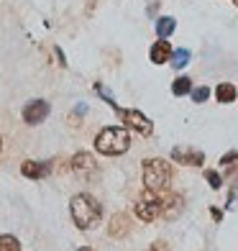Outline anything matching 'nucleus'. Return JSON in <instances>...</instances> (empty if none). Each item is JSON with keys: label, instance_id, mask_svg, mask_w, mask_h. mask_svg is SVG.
<instances>
[{"label": "nucleus", "instance_id": "obj_1", "mask_svg": "<svg viewBox=\"0 0 238 251\" xmlns=\"http://www.w3.org/2000/svg\"><path fill=\"white\" fill-rule=\"evenodd\" d=\"M70 210H72V221L79 231H90V228H95L100 223V218H103L100 202L93 195H87V192H79V195L72 198Z\"/></svg>", "mask_w": 238, "mask_h": 251}, {"label": "nucleus", "instance_id": "obj_2", "mask_svg": "<svg viewBox=\"0 0 238 251\" xmlns=\"http://www.w3.org/2000/svg\"><path fill=\"white\" fill-rule=\"evenodd\" d=\"M128 146H131V136L123 126H108L95 139V149L105 156H120L128 151Z\"/></svg>", "mask_w": 238, "mask_h": 251}, {"label": "nucleus", "instance_id": "obj_3", "mask_svg": "<svg viewBox=\"0 0 238 251\" xmlns=\"http://www.w3.org/2000/svg\"><path fill=\"white\" fill-rule=\"evenodd\" d=\"M169 179H172V167H169L164 159H146L143 162V185L146 190L162 192L169 187Z\"/></svg>", "mask_w": 238, "mask_h": 251}, {"label": "nucleus", "instance_id": "obj_4", "mask_svg": "<svg viewBox=\"0 0 238 251\" xmlns=\"http://www.w3.org/2000/svg\"><path fill=\"white\" fill-rule=\"evenodd\" d=\"M133 210H136V215H139L141 221H156L159 215H162L164 210H167V200L159 195V192H154V190H146L143 195L136 200V205H133Z\"/></svg>", "mask_w": 238, "mask_h": 251}, {"label": "nucleus", "instance_id": "obj_5", "mask_svg": "<svg viewBox=\"0 0 238 251\" xmlns=\"http://www.w3.org/2000/svg\"><path fill=\"white\" fill-rule=\"evenodd\" d=\"M172 159L177 164H185V167H200L205 162V154L195 146H174L172 149Z\"/></svg>", "mask_w": 238, "mask_h": 251}, {"label": "nucleus", "instance_id": "obj_6", "mask_svg": "<svg viewBox=\"0 0 238 251\" xmlns=\"http://www.w3.org/2000/svg\"><path fill=\"white\" fill-rule=\"evenodd\" d=\"M116 113L123 118V123L128 126V128H133V131H139V133H151V121L143 116V113H139V110H120V108H116Z\"/></svg>", "mask_w": 238, "mask_h": 251}, {"label": "nucleus", "instance_id": "obj_7", "mask_svg": "<svg viewBox=\"0 0 238 251\" xmlns=\"http://www.w3.org/2000/svg\"><path fill=\"white\" fill-rule=\"evenodd\" d=\"M49 113H51V105L47 100H31V102H26V108H24V121L28 126H39Z\"/></svg>", "mask_w": 238, "mask_h": 251}, {"label": "nucleus", "instance_id": "obj_8", "mask_svg": "<svg viewBox=\"0 0 238 251\" xmlns=\"http://www.w3.org/2000/svg\"><path fill=\"white\" fill-rule=\"evenodd\" d=\"M51 172V164L49 162H24L21 164V175L28 177V179H41Z\"/></svg>", "mask_w": 238, "mask_h": 251}, {"label": "nucleus", "instance_id": "obj_9", "mask_svg": "<svg viewBox=\"0 0 238 251\" xmlns=\"http://www.w3.org/2000/svg\"><path fill=\"white\" fill-rule=\"evenodd\" d=\"M128 231H131V226H128V215H123V213L113 215V218H110V228H108V233H110V236H116V238H123V236H128Z\"/></svg>", "mask_w": 238, "mask_h": 251}, {"label": "nucleus", "instance_id": "obj_10", "mask_svg": "<svg viewBox=\"0 0 238 251\" xmlns=\"http://www.w3.org/2000/svg\"><path fill=\"white\" fill-rule=\"evenodd\" d=\"M169 56H172V47H169V41H156L154 47H151V62L154 64H164L169 62Z\"/></svg>", "mask_w": 238, "mask_h": 251}, {"label": "nucleus", "instance_id": "obj_11", "mask_svg": "<svg viewBox=\"0 0 238 251\" xmlns=\"http://www.w3.org/2000/svg\"><path fill=\"white\" fill-rule=\"evenodd\" d=\"M215 98H218V102H233L238 98V90L231 82H220L218 87H215Z\"/></svg>", "mask_w": 238, "mask_h": 251}, {"label": "nucleus", "instance_id": "obj_12", "mask_svg": "<svg viewBox=\"0 0 238 251\" xmlns=\"http://www.w3.org/2000/svg\"><path fill=\"white\" fill-rule=\"evenodd\" d=\"M174 28H177V21L172 18V16H162L156 21V36L159 39H167V36H172L174 33Z\"/></svg>", "mask_w": 238, "mask_h": 251}, {"label": "nucleus", "instance_id": "obj_13", "mask_svg": "<svg viewBox=\"0 0 238 251\" xmlns=\"http://www.w3.org/2000/svg\"><path fill=\"white\" fill-rule=\"evenodd\" d=\"M72 167L79 169V172H85V169H93V167H95V159H93V154L79 151V154H74V159H72Z\"/></svg>", "mask_w": 238, "mask_h": 251}, {"label": "nucleus", "instance_id": "obj_14", "mask_svg": "<svg viewBox=\"0 0 238 251\" xmlns=\"http://www.w3.org/2000/svg\"><path fill=\"white\" fill-rule=\"evenodd\" d=\"M169 64H172L174 70H182V67H187V64H190V51H187V49L172 51V56H169Z\"/></svg>", "mask_w": 238, "mask_h": 251}, {"label": "nucleus", "instance_id": "obj_15", "mask_svg": "<svg viewBox=\"0 0 238 251\" xmlns=\"http://www.w3.org/2000/svg\"><path fill=\"white\" fill-rule=\"evenodd\" d=\"M190 90H192V79H190V77H177V79H174L172 93H174L177 98H179V95H187Z\"/></svg>", "mask_w": 238, "mask_h": 251}, {"label": "nucleus", "instance_id": "obj_16", "mask_svg": "<svg viewBox=\"0 0 238 251\" xmlns=\"http://www.w3.org/2000/svg\"><path fill=\"white\" fill-rule=\"evenodd\" d=\"M0 251H21L18 238L10 236V233H3V236H0Z\"/></svg>", "mask_w": 238, "mask_h": 251}, {"label": "nucleus", "instance_id": "obj_17", "mask_svg": "<svg viewBox=\"0 0 238 251\" xmlns=\"http://www.w3.org/2000/svg\"><path fill=\"white\" fill-rule=\"evenodd\" d=\"M95 90H97V95H100V98H103V100L108 102V105H110V108H118V105H116V98H113V95H110V93H108V90H105L103 85H100V82H95Z\"/></svg>", "mask_w": 238, "mask_h": 251}, {"label": "nucleus", "instance_id": "obj_18", "mask_svg": "<svg viewBox=\"0 0 238 251\" xmlns=\"http://www.w3.org/2000/svg\"><path fill=\"white\" fill-rule=\"evenodd\" d=\"M190 93H192V100H195V102H205L210 98V90L208 87H197V90H190Z\"/></svg>", "mask_w": 238, "mask_h": 251}, {"label": "nucleus", "instance_id": "obj_19", "mask_svg": "<svg viewBox=\"0 0 238 251\" xmlns=\"http://www.w3.org/2000/svg\"><path fill=\"white\" fill-rule=\"evenodd\" d=\"M205 179L210 182L213 190H220V187H223V177H220L218 172H205Z\"/></svg>", "mask_w": 238, "mask_h": 251}, {"label": "nucleus", "instance_id": "obj_20", "mask_svg": "<svg viewBox=\"0 0 238 251\" xmlns=\"http://www.w3.org/2000/svg\"><path fill=\"white\" fill-rule=\"evenodd\" d=\"M231 162H238V149H233V151H228L223 159H220V164H231Z\"/></svg>", "mask_w": 238, "mask_h": 251}, {"label": "nucleus", "instance_id": "obj_21", "mask_svg": "<svg viewBox=\"0 0 238 251\" xmlns=\"http://www.w3.org/2000/svg\"><path fill=\"white\" fill-rule=\"evenodd\" d=\"M146 251H169V246H167L164 241H159V244H151V246L146 249Z\"/></svg>", "mask_w": 238, "mask_h": 251}, {"label": "nucleus", "instance_id": "obj_22", "mask_svg": "<svg viewBox=\"0 0 238 251\" xmlns=\"http://www.w3.org/2000/svg\"><path fill=\"white\" fill-rule=\"evenodd\" d=\"M210 213H213V218H218V221H220V218H223V213H220V210H218V208H210Z\"/></svg>", "mask_w": 238, "mask_h": 251}, {"label": "nucleus", "instance_id": "obj_23", "mask_svg": "<svg viewBox=\"0 0 238 251\" xmlns=\"http://www.w3.org/2000/svg\"><path fill=\"white\" fill-rule=\"evenodd\" d=\"M79 251H93V249H90V246H82V249H79Z\"/></svg>", "mask_w": 238, "mask_h": 251}, {"label": "nucleus", "instance_id": "obj_24", "mask_svg": "<svg viewBox=\"0 0 238 251\" xmlns=\"http://www.w3.org/2000/svg\"><path fill=\"white\" fill-rule=\"evenodd\" d=\"M0 149H3V141H0Z\"/></svg>", "mask_w": 238, "mask_h": 251}, {"label": "nucleus", "instance_id": "obj_25", "mask_svg": "<svg viewBox=\"0 0 238 251\" xmlns=\"http://www.w3.org/2000/svg\"><path fill=\"white\" fill-rule=\"evenodd\" d=\"M233 3H236V5H238V0H233Z\"/></svg>", "mask_w": 238, "mask_h": 251}]
</instances>
